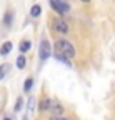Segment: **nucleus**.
Wrapping results in <instances>:
<instances>
[{
  "label": "nucleus",
  "instance_id": "nucleus-1",
  "mask_svg": "<svg viewBox=\"0 0 115 120\" xmlns=\"http://www.w3.org/2000/svg\"><path fill=\"white\" fill-rule=\"evenodd\" d=\"M55 52L63 55L65 58L75 57V49H74V45H72L68 40H59V42H57L55 43Z\"/></svg>",
  "mask_w": 115,
  "mask_h": 120
},
{
  "label": "nucleus",
  "instance_id": "nucleus-2",
  "mask_svg": "<svg viewBox=\"0 0 115 120\" xmlns=\"http://www.w3.org/2000/svg\"><path fill=\"white\" fill-rule=\"evenodd\" d=\"M50 55H52V47H50L48 40H42L40 42V47H38V57H40V60L44 62V60H47Z\"/></svg>",
  "mask_w": 115,
  "mask_h": 120
},
{
  "label": "nucleus",
  "instance_id": "nucleus-3",
  "mask_svg": "<svg viewBox=\"0 0 115 120\" xmlns=\"http://www.w3.org/2000/svg\"><path fill=\"white\" fill-rule=\"evenodd\" d=\"M50 5L59 12L60 15H67L68 13V10H70V7H68V4H65L63 0H50Z\"/></svg>",
  "mask_w": 115,
  "mask_h": 120
},
{
  "label": "nucleus",
  "instance_id": "nucleus-4",
  "mask_svg": "<svg viewBox=\"0 0 115 120\" xmlns=\"http://www.w3.org/2000/svg\"><path fill=\"white\" fill-rule=\"evenodd\" d=\"M53 28L57 30V32H60V34H67V32H68V25H67L63 20H60V19L53 20Z\"/></svg>",
  "mask_w": 115,
  "mask_h": 120
},
{
  "label": "nucleus",
  "instance_id": "nucleus-5",
  "mask_svg": "<svg viewBox=\"0 0 115 120\" xmlns=\"http://www.w3.org/2000/svg\"><path fill=\"white\" fill-rule=\"evenodd\" d=\"M50 107H52V100H50V98H42L38 110H40V112H47V110H50Z\"/></svg>",
  "mask_w": 115,
  "mask_h": 120
},
{
  "label": "nucleus",
  "instance_id": "nucleus-6",
  "mask_svg": "<svg viewBox=\"0 0 115 120\" xmlns=\"http://www.w3.org/2000/svg\"><path fill=\"white\" fill-rule=\"evenodd\" d=\"M19 49H20V52H22V53L28 52V50H30V42H28V40H23V42H20Z\"/></svg>",
  "mask_w": 115,
  "mask_h": 120
},
{
  "label": "nucleus",
  "instance_id": "nucleus-7",
  "mask_svg": "<svg viewBox=\"0 0 115 120\" xmlns=\"http://www.w3.org/2000/svg\"><path fill=\"white\" fill-rule=\"evenodd\" d=\"M8 70H10V65L8 64H4L2 67H0V80H4V77L8 73Z\"/></svg>",
  "mask_w": 115,
  "mask_h": 120
},
{
  "label": "nucleus",
  "instance_id": "nucleus-8",
  "mask_svg": "<svg viewBox=\"0 0 115 120\" xmlns=\"http://www.w3.org/2000/svg\"><path fill=\"white\" fill-rule=\"evenodd\" d=\"M10 50H12V43H10V42H5V43L2 45V49H0V53H2V55H7Z\"/></svg>",
  "mask_w": 115,
  "mask_h": 120
},
{
  "label": "nucleus",
  "instance_id": "nucleus-9",
  "mask_svg": "<svg viewBox=\"0 0 115 120\" xmlns=\"http://www.w3.org/2000/svg\"><path fill=\"white\" fill-rule=\"evenodd\" d=\"M50 110H52V112L55 113L53 117H59V115H60V113L63 112V109L60 107V105H53V103H52V107H50Z\"/></svg>",
  "mask_w": 115,
  "mask_h": 120
},
{
  "label": "nucleus",
  "instance_id": "nucleus-10",
  "mask_svg": "<svg viewBox=\"0 0 115 120\" xmlns=\"http://www.w3.org/2000/svg\"><path fill=\"white\" fill-rule=\"evenodd\" d=\"M40 12H42L40 5H33V7H32V10H30V15H32V17H38Z\"/></svg>",
  "mask_w": 115,
  "mask_h": 120
},
{
  "label": "nucleus",
  "instance_id": "nucleus-11",
  "mask_svg": "<svg viewBox=\"0 0 115 120\" xmlns=\"http://www.w3.org/2000/svg\"><path fill=\"white\" fill-rule=\"evenodd\" d=\"M32 85H33V80H32V79H27V80H25V85H23V90H25V92H30Z\"/></svg>",
  "mask_w": 115,
  "mask_h": 120
},
{
  "label": "nucleus",
  "instance_id": "nucleus-12",
  "mask_svg": "<svg viewBox=\"0 0 115 120\" xmlns=\"http://www.w3.org/2000/svg\"><path fill=\"white\" fill-rule=\"evenodd\" d=\"M17 67H19V68H23V67H25V57H23V55H20V57L17 58Z\"/></svg>",
  "mask_w": 115,
  "mask_h": 120
},
{
  "label": "nucleus",
  "instance_id": "nucleus-13",
  "mask_svg": "<svg viewBox=\"0 0 115 120\" xmlns=\"http://www.w3.org/2000/svg\"><path fill=\"white\" fill-rule=\"evenodd\" d=\"M22 105H23V100H22V98H17V103H15V112L22 110Z\"/></svg>",
  "mask_w": 115,
  "mask_h": 120
},
{
  "label": "nucleus",
  "instance_id": "nucleus-14",
  "mask_svg": "<svg viewBox=\"0 0 115 120\" xmlns=\"http://www.w3.org/2000/svg\"><path fill=\"white\" fill-rule=\"evenodd\" d=\"M10 20H12V13L7 12V15H5V25H10Z\"/></svg>",
  "mask_w": 115,
  "mask_h": 120
},
{
  "label": "nucleus",
  "instance_id": "nucleus-15",
  "mask_svg": "<svg viewBox=\"0 0 115 120\" xmlns=\"http://www.w3.org/2000/svg\"><path fill=\"white\" fill-rule=\"evenodd\" d=\"M50 120H70V118H65V117H52Z\"/></svg>",
  "mask_w": 115,
  "mask_h": 120
},
{
  "label": "nucleus",
  "instance_id": "nucleus-16",
  "mask_svg": "<svg viewBox=\"0 0 115 120\" xmlns=\"http://www.w3.org/2000/svg\"><path fill=\"white\" fill-rule=\"evenodd\" d=\"M82 2H85V4H89V2H90V0H82Z\"/></svg>",
  "mask_w": 115,
  "mask_h": 120
},
{
  "label": "nucleus",
  "instance_id": "nucleus-17",
  "mask_svg": "<svg viewBox=\"0 0 115 120\" xmlns=\"http://www.w3.org/2000/svg\"><path fill=\"white\" fill-rule=\"evenodd\" d=\"M5 120H10V118H5Z\"/></svg>",
  "mask_w": 115,
  "mask_h": 120
},
{
  "label": "nucleus",
  "instance_id": "nucleus-18",
  "mask_svg": "<svg viewBox=\"0 0 115 120\" xmlns=\"http://www.w3.org/2000/svg\"><path fill=\"white\" fill-rule=\"evenodd\" d=\"M25 120H27V118H25Z\"/></svg>",
  "mask_w": 115,
  "mask_h": 120
}]
</instances>
